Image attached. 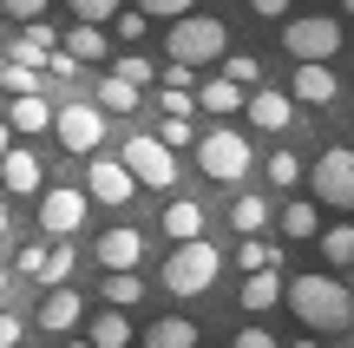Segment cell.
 I'll list each match as a JSON object with an SVG mask.
<instances>
[{
    "instance_id": "13",
    "label": "cell",
    "mask_w": 354,
    "mask_h": 348,
    "mask_svg": "<svg viewBox=\"0 0 354 348\" xmlns=\"http://www.w3.org/2000/svg\"><path fill=\"white\" fill-rule=\"evenodd\" d=\"M0 184H7L13 197H33V191L46 197V165H39V158L26 152V145H13V152L0 158Z\"/></svg>"
},
{
    "instance_id": "33",
    "label": "cell",
    "mask_w": 354,
    "mask_h": 348,
    "mask_svg": "<svg viewBox=\"0 0 354 348\" xmlns=\"http://www.w3.org/2000/svg\"><path fill=\"white\" fill-rule=\"evenodd\" d=\"M263 171H269V184H282V191H289L295 178H308V171H302V158H295V152H276V158H269Z\"/></svg>"
},
{
    "instance_id": "38",
    "label": "cell",
    "mask_w": 354,
    "mask_h": 348,
    "mask_svg": "<svg viewBox=\"0 0 354 348\" xmlns=\"http://www.w3.org/2000/svg\"><path fill=\"white\" fill-rule=\"evenodd\" d=\"M0 13H7V20H26V26H39L46 0H0Z\"/></svg>"
},
{
    "instance_id": "47",
    "label": "cell",
    "mask_w": 354,
    "mask_h": 348,
    "mask_svg": "<svg viewBox=\"0 0 354 348\" xmlns=\"http://www.w3.org/2000/svg\"><path fill=\"white\" fill-rule=\"evenodd\" d=\"M59 348H92V342H86V336H73V342H59Z\"/></svg>"
},
{
    "instance_id": "1",
    "label": "cell",
    "mask_w": 354,
    "mask_h": 348,
    "mask_svg": "<svg viewBox=\"0 0 354 348\" xmlns=\"http://www.w3.org/2000/svg\"><path fill=\"white\" fill-rule=\"evenodd\" d=\"M289 309L302 315V329L335 336V329L354 322V289L342 276H289Z\"/></svg>"
},
{
    "instance_id": "39",
    "label": "cell",
    "mask_w": 354,
    "mask_h": 348,
    "mask_svg": "<svg viewBox=\"0 0 354 348\" xmlns=\"http://www.w3.org/2000/svg\"><path fill=\"white\" fill-rule=\"evenodd\" d=\"M112 26H118V39H125V53H131V46L145 39V26H151V20H145V13H118Z\"/></svg>"
},
{
    "instance_id": "40",
    "label": "cell",
    "mask_w": 354,
    "mask_h": 348,
    "mask_svg": "<svg viewBox=\"0 0 354 348\" xmlns=\"http://www.w3.org/2000/svg\"><path fill=\"white\" fill-rule=\"evenodd\" d=\"M158 138H165L171 152H184V145L197 138V125H184V118H165V125H158Z\"/></svg>"
},
{
    "instance_id": "10",
    "label": "cell",
    "mask_w": 354,
    "mask_h": 348,
    "mask_svg": "<svg viewBox=\"0 0 354 348\" xmlns=\"http://www.w3.org/2000/svg\"><path fill=\"white\" fill-rule=\"evenodd\" d=\"M131 191H138V178L125 171V158H92L86 165V197L92 204H131Z\"/></svg>"
},
{
    "instance_id": "29",
    "label": "cell",
    "mask_w": 354,
    "mask_h": 348,
    "mask_svg": "<svg viewBox=\"0 0 354 348\" xmlns=\"http://www.w3.org/2000/svg\"><path fill=\"white\" fill-rule=\"evenodd\" d=\"M0 86H7V99H39V73H33V66H20V59L0 66Z\"/></svg>"
},
{
    "instance_id": "11",
    "label": "cell",
    "mask_w": 354,
    "mask_h": 348,
    "mask_svg": "<svg viewBox=\"0 0 354 348\" xmlns=\"http://www.w3.org/2000/svg\"><path fill=\"white\" fill-rule=\"evenodd\" d=\"M99 263L112 276H138V263H145V237L131 230V223H112V230L99 237Z\"/></svg>"
},
{
    "instance_id": "27",
    "label": "cell",
    "mask_w": 354,
    "mask_h": 348,
    "mask_svg": "<svg viewBox=\"0 0 354 348\" xmlns=\"http://www.w3.org/2000/svg\"><path fill=\"white\" fill-rule=\"evenodd\" d=\"M223 79H230V86H243V92H263V59H256V53H230V59H223Z\"/></svg>"
},
{
    "instance_id": "5",
    "label": "cell",
    "mask_w": 354,
    "mask_h": 348,
    "mask_svg": "<svg viewBox=\"0 0 354 348\" xmlns=\"http://www.w3.org/2000/svg\"><path fill=\"white\" fill-rule=\"evenodd\" d=\"M216 270H223V250L216 244H184V250L165 257V289L171 296H203L216 283Z\"/></svg>"
},
{
    "instance_id": "22",
    "label": "cell",
    "mask_w": 354,
    "mask_h": 348,
    "mask_svg": "<svg viewBox=\"0 0 354 348\" xmlns=\"http://www.w3.org/2000/svg\"><path fill=\"white\" fill-rule=\"evenodd\" d=\"M145 348H197V322L190 315H165L145 329Z\"/></svg>"
},
{
    "instance_id": "8",
    "label": "cell",
    "mask_w": 354,
    "mask_h": 348,
    "mask_svg": "<svg viewBox=\"0 0 354 348\" xmlns=\"http://www.w3.org/2000/svg\"><path fill=\"white\" fill-rule=\"evenodd\" d=\"M53 131H59V145H66L73 158H99V145H105V112L73 99V105H59V125H53Z\"/></svg>"
},
{
    "instance_id": "19",
    "label": "cell",
    "mask_w": 354,
    "mask_h": 348,
    "mask_svg": "<svg viewBox=\"0 0 354 348\" xmlns=\"http://www.w3.org/2000/svg\"><path fill=\"white\" fill-rule=\"evenodd\" d=\"M66 53H73V59H86V66H99L105 53H112V39H105V26L73 20V26H66Z\"/></svg>"
},
{
    "instance_id": "36",
    "label": "cell",
    "mask_w": 354,
    "mask_h": 348,
    "mask_svg": "<svg viewBox=\"0 0 354 348\" xmlns=\"http://www.w3.org/2000/svg\"><path fill=\"white\" fill-rule=\"evenodd\" d=\"M73 270H79V250H73V244H53V270H46V283L66 289V276H73Z\"/></svg>"
},
{
    "instance_id": "28",
    "label": "cell",
    "mask_w": 354,
    "mask_h": 348,
    "mask_svg": "<svg viewBox=\"0 0 354 348\" xmlns=\"http://www.w3.org/2000/svg\"><path fill=\"white\" fill-rule=\"evenodd\" d=\"M145 302V276H105V309H138Z\"/></svg>"
},
{
    "instance_id": "15",
    "label": "cell",
    "mask_w": 354,
    "mask_h": 348,
    "mask_svg": "<svg viewBox=\"0 0 354 348\" xmlns=\"http://www.w3.org/2000/svg\"><path fill=\"white\" fill-rule=\"evenodd\" d=\"M165 237L177 250L203 244V204H197V197H171V204H165Z\"/></svg>"
},
{
    "instance_id": "16",
    "label": "cell",
    "mask_w": 354,
    "mask_h": 348,
    "mask_svg": "<svg viewBox=\"0 0 354 348\" xmlns=\"http://www.w3.org/2000/svg\"><path fill=\"white\" fill-rule=\"evenodd\" d=\"M7 125L20 131V138L53 131V125H59V105H46V99H7Z\"/></svg>"
},
{
    "instance_id": "12",
    "label": "cell",
    "mask_w": 354,
    "mask_h": 348,
    "mask_svg": "<svg viewBox=\"0 0 354 348\" xmlns=\"http://www.w3.org/2000/svg\"><path fill=\"white\" fill-rule=\"evenodd\" d=\"M289 99L295 105H315V112H322V105H335V99H342L335 66H295V73H289Z\"/></svg>"
},
{
    "instance_id": "46",
    "label": "cell",
    "mask_w": 354,
    "mask_h": 348,
    "mask_svg": "<svg viewBox=\"0 0 354 348\" xmlns=\"http://www.w3.org/2000/svg\"><path fill=\"white\" fill-rule=\"evenodd\" d=\"M13 296V270H0V302H7Z\"/></svg>"
},
{
    "instance_id": "32",
    "label": "cell",
    "mask_w": 354,
    "mask_h": 348,
    "mask_svg": "<svg viewBox=\"0 0 354 348\" xmlns=\"http://www.w3.org/2000/svg\"><path fill=\"white\" fill-rule=\"evenodd\" d=\"M46 270H53V250L46 244H26L20 257H13V276H39V283H46Z\"/></svg>"
},
{
    "instance_id": "21",
    "label": "cell",
    "mask_w": 354,
    "mask_h": 348,
    "mask_svg": "<svg viewBox=\"0 0 354 348\" xmlns=\"http://www.w3.org/2000/svg\"><path fill=\"white\" fill-rule=\"evenodd\" d=\"M86 342H92V348H131L125 309H99V315H92V329H86Z\"/></svg>"
},
{
    "instance_id": "4",
    "label": "cell",
    "mask_w": 354,
    "mask_h": 348,
    "mask_svg": "<svg viewBox=\"0 0 354 348\" xmlns=\"http://www.w3.org/2000/svg\"><path fill=\"white\" fill-rule=\"evenodd\" d=\"M250 165H256V152H250V138L243 131H210V138H197V171L210 184H243L250 178Z\"/></svg>"
},
{
    "instance_id": "20",
    "label": "cell",
    "mask_w": 354,
    "mask_h": 348,
    "mask_svg": "<svg viewBox=\"0 0 354 348\" xmlns=\"http://www.w3.org/2000/svg\"><path fill=\"white\" fill-rule=\"evenodd\" d=\"M197 105H203L210 118H230V112H250V92L230 86V79H210V86L197 92Z\"/></svg>"
},
{
    "instance_id": "30",
    "label": "cell",
    "mask_w": 354,
    "mask_h": 348,
    "mask_svg": "<svg viewBox=\"0 0 354 348\" xmlns=\"http://www.w3.org/2000/svg\"><path fill=\"white\" fill-rule=\"evenodd\" d=\"M236 270H250V276H263V270H276V250H269L263 237H250V244H236Z\"/></svg>"
},
{
    "instance_id": "9",
    "label": "cell",
    "mask_w": 354,
    "mask_h": 348,
    "mask_svg": "<svg viewBox=\"0 0 354 348\" xmlns=\"http://www.w3.org/2000/svg\"><path fill=\"white\" fill-rule=\"evenodd\" d=\"M86 204H92V197L79 191V184H53V191L39 197V230L66 244V237H73L79 223H86Z\"/></svg>"
},
{
    "instance_id": "26",
    "label": "cell",
    "mask_w": 354,
    "mask_h": 348,
    "mask_svg": "<svg viewBox=\"0 0 354 348\" xmlns=\"http://www.w3.org/2000/svg\"><path fill=\"white\" fill-rule=\"evenodd\" d=\"M322 257L335 263V270H354V223H335V230H322Z\"/></svg>"
},
{
    "instance_id": "7",
    "label": "cell",
    "mask_w": 354,
    "mask_h": 348,
    "mask_svg": "<svg viewBox=\"0 0 354 348\" xmlns=\"http://www.w3.org/2000/svg\"><path fill=\"white\" fill-rule=\"evenodd\" d=\"M308 184H315V204L354 210V152L348 145H328V152L315 158V171H308Z\"/></svg>"
},
{
    "instance_id": "42",
    "label": "cell",
    "mask_w": 354,
    "mask_h": 348,
    "mask_svg": "<svg viewBox=\"0 0 354 348\" xmlns=\"http://www.w3.org/2000/svg\"><path fill=\"white\" fill-rule=\"evenodd\" d=\"M230 348H282V342L269 336V329H236V342H230Z\"/></svg>"
},
{
    "instance_id": "35",
    "label": "cell",
    "mask_w": 354,
    "mask_h": 348,
    "mask_svg": "<svg viewBox=\"0 0 354 348\" xmlns=\"http://www.w3.org/2000/svg\"><path fill=\"white\" fill-rule=\"evenodd\" d=\"M158 112H165V118H184V125H197V118H190V112H197V99H190V92H158Z\"/></svg>"
},
{
    "instance_id": "24",
    "label": "cell",
    "mask_w": 354,
    "mask_h": 348,
    "mask_svg": "<svg viewBox=\"0 0 354 348\" xmlns=\"http://www.w3.org/2000/svg\"><path fill=\"white\" fill-rule=\"evenodd\" d=\"M138 99H145V92L131 86V79H118V73L99 79V112H105V118H112V112H138Z\"/></svg>"
},
{
    "instance_id": "17",
    "label": "cell",
    "mask_w": 354,
    "mask_h": 348,
    "mask_svg": "<svg viewBox=\"0 0 354 348\" xmlns=\"http://www.w3.org/2000/svg\"><path fill=\"white\" fill-rule=\"evenodd\" d=\"M79 315H86V302H79L73 289H53V296L39 302L33 322H39V329H53V336H66V329H79Z\"/></svg>"
},
{
    "instance_id": "45",
    "label": "cell",
    "mask_w": 354,
    "mask_h": 348,
    "mask_svg": "<svg viewBox=\"0 0 354 348\" xmlns=\"http://www.w3.org/2000/svg\"><path fill=\"white\" fill-rule=\"evenodd\" d=\"M13 152V125H7V112H0V158Z\"/></svg>"
},
{
    "instance_id": "2",
    "label": "cell",
    "mask_w": 354,
    "mask_h": 348,
    "mask_svg": "<svg viewBox=\"0 0 354 348\" xmlns=\"http://www.w3.org/2000/svg\"><path fill=\"white\" fill-rule=\"evenodd\" d=\"M165 59L171 66H223L230 59V26L216 20V13H190V20H177L165 33Z\"/></svg>"
},
{
    "instance_id": "48",
    "label": "cell",
    "mask_w": 354,
    "mask_h": 348,
    "mask_svg": "<svg viewBox=\"0 0 354 348\" xmlns=\"http://www.w3.org/2000/svg\"><path fill=\"white\" fill-rule=\"evenodd\" d=\"M0 237H7V197H0Z\"/></svg>"
},
{
    "instance_id": "23",
    "label": "cell",
    "mask_w": 354,
    "mask_h": 348,
    "mask_svg": "<svg viewBox=\"0 0 354 348\" xmlns=\"http://www.w3.org/2000/svg\"><path fill=\"white\" fill-rule=\"evenodd\" d=\"M282 237H289V244H302V237H322V204H308V197H295L289 210H282Z\"/></svg>"
},
{
    "instance_id": "14",
    "label": "cell",
    "mask_w": 354,
    "mask_h": 348,
    "mask_svg": "<svg viewBox=\"0 0 354 348\" xmlns=\"http://www.w3.org/2000/svg\"><path fill=\"white\" fill-rule=\"evenodd\" d=\"M250 125L256 131H289L295 125V99H289V92H276V86L250 92Z\"/></svg>"
},
{
    "instance_id": "44",
    "label": "cell",
    "mask_w": 354,
    "mask_h": 348,
    "mask_svg": "<svg viewBox=\"0 0 354 348\" xmlns=\"http://www.w3.org/2000/svg\"><path fill=\"white\" fill-rule=\"evenodd\" d=\"M250 13H263V20H282V13H289V0H250Z\"/></svg>"
},
{
    "instance_id": "41",
    "label": "cell",
    "mask_w": 354,
    "mask_h": 348,
    "mask_svg": "<svg viewBox=\"0 0 354 348\" xmlns=\"http://www.w3.org/2000/svg\"><path fill=\"white\" fill-rule=\"evenodd\" d=\"M20 342H26V322L13 309H0V348H20Z\"/></svg>"
},
{
    "instance_id": "18",
    "label": "cell",
    "mask_w": 354,
    "mask_h": 348,
    "mask_svg": "<svg viewBox=\"0 0 354 348\" xmlns=\"http://www.w3.org/2000/svg\"><path fill=\"white\" fill-rule=\"evenodd\" d=\"M282 296H289V283H282L276 270H263V276H243V309H250V315H263V309H276Z\"/></svg>"
},
{
    "instance_id": "3",
    "label": "cell",
    "mask_w": 354,
    "mask_h": 348,
    "mask_svg": "<svg viewBox=\"0 0 354 348\" xmlns=\"http://www.w3.org/2000/svg\"><path fill=\"white\" fill-rule=\"evenodd\" d=\"M282 53L295 66H328L342 53V20L335 13H295V20H282Z\"/></svg>"
},
{
    "instance_id": "43",
    "label": "cell",
    "mask_w": 354,
    "mask_h": 348,
    "mask_svg": "<svg viewBox=\"0 0 354 348\" xmlns=\"http://www.w3.org/2000/svg\"><path fill=\"white\" fill-rule=\"evenodd\" d=\"M46 73H53V79H79V59H73V53L59 46V53H53V66H46Z\"/></svg>"
},
{
    "instance_id": "50",
    "label": "cell",
    "mask_w": 354,
    "mask_h": 348,
    "mask_svg": "<svg viewBox=\"0 0 354 348\" xmlns=\"http://www.w3.org/2000/svg\"><path fill=\"white\" fill-rule=\"evenodd\" d=\"M295 348H322V342H295Z\"/></svg>"
},
{
    "instance_id": "49",
    "label": "cell",
    "mask_w": 354,
    "mask_h": 348,
    "mask_svg": "<svg viewBox=\"0 0 354 348\" xmlns=\"http://www.w3.org/2000/svg\"><path fill=\"white\" fill-rule=\"evenodd\" d=\"M342 13H348V20H354V0H342Z\"/></svg>"
},
{
    "instance_id": "6",
    "label": "cell",
    "mask_w": 354,
    "mask_h": 348,
    "mask_svg": "<svg viewBox=\"0 0 354 348\" xmlns=\"http://www.w3.org/2000/svg\"><path fill=\"white\" fill-rule=\"evenodd\" d=\"M125 171L138 184H151V191H171L177 184V152L158 138V131H131L125 138Z\"/></svg>"
},
{
    "instance_id": "51",
    "label": "cell",
    "mask_w": 354,
    "mask_h": 348,
    "mask_svg": "<svg viewBox=\"0 0 354 348\" xmlns=\"http://www.w3.org/2000/svg\"><path fill=\"white\" fill-rule=\"evenodd\" d=\"M342 283H348V289H354V270H348V276H342Z\"/></svg>"
},
{
    "instance_id": "31",
    "label": "cell",
    "mask_w": 354,
    "mask_h": 348,
    "mask_svg": "<svg viewBox=\"0 0 354 348\" xmlns=\"http://www.w3.org/2000/svg\"><path fill=\"white\" fill-rule=\"evenodd\" d=\"M131 7H138L145 13V20H151V13H158V20H190V13H197V0H131Z\"/></svg>"
},
{
    "instance_id": "37",
    "label": "cell",
    "mask_w": 354,
    "mask_h": 348,
    "mask_svg": "<svg viewBox=\"0 0 354 348\" xmlns=\"http://www.w3.org/2000/svg\"><path fill=\"white\" fill-rule=\"evenodd\" d=\"M112 73H118V79H131V86H138V92H145V79H151V73H158V66H151V59H138V53H125V59H118V66H112Z\"/></svg>"
},
{
    "instance_id": "25",
    "label": "cell",
    "mask_w": 354,
    "mask_h": 348,
    "mask_svg": "<svg viewBox=\"0 0 354 348\" xmlns=\"http://www.w3.org/2000/svg\"><path fill=\"white\" fill-rule=\"evenodd\" d=\"M230 223H236V237L250 244V237H256V230L269 223V204H263V197H250V191H243L236 204H230Z\"/></svg>"
},
{
    "instance_id": "34",
    "label": "cell",
    "mask_w": 354,
    "mask_h": 348,
    "mask_svg": "<svg viewBox=\"0 0 354 348\" xmlns=\"http://www.w3.org/2000/svg\"><path fill=\"white\" fill-rule=\"evenodd\" d=\"M66 7H73L86 26H105V20H118V0H66Z\"/></svg>"
}]
</instances>
